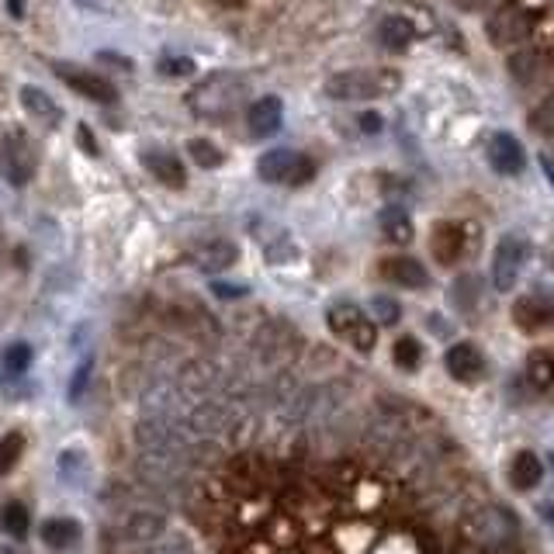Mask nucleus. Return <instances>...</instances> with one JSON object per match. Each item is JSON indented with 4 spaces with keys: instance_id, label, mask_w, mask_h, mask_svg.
Returning a JSON list of instances; mask_svg holds the SVG:
<instances>
[{
    "instance_id": "32",
    "label": "nucleus",
    "mask_w": 554,
    "mask_h": 554,
    "mask_svg": "<svg viewBox=\"0 0 554 554\" xmlns=\"http://www.w3.org/2000/svg\"><path fill=\"white\" fill-rule=\"evenodd\" d=\"M21 451H25V437H21V433H7V437H0V475H7V471L18 464Z\"/></svg>"
},
{
    "instance_id": "34",
    "label": "nucleus",
    "mask_w": 554,
    "mask_h": 554,
    "mask_svg": "<svg viewBox=\"0 0 554 554\" xmlns=\"http://www.w3.org/2000/svg\"><path fill=\"white\" fill-rule=\"evenodd\" d=\"M91 371H94V364L84 361V364L77 368V374H73V381H70V402H73V406H77V402L84 399L87 385H91Z\"/></svg>"
},
{
    "instance_id": "6",
    "label": "nucleus",
    "mask_w": 554,
    "mask_h": 554,
    "mask_svg": "<svg viewBox=\"0 0 554 554\" xmlns=\"http://www.w3.org/2000/svg\"><path fill=\"white\" fill-rule=\"evenodd\" d=\"M257 174H260V181H267V184L298 187V184H309L312 177H316V163L305 153H295V149H267L257 160Z\"/></svg>"
},
{
    "instance_id": "9",
    "label": "nucleus",
    "mask_w": 554,
    "mask_h": 554,
    "mask_svg": "<svg viewBox=\"0 0 554 554\" xmlns=\"http://www.w3.org/2000/svg\"><path fill=\"white\" fill-rule=\"evenodd\" d=\"M444 368L458 385H482V381L489 378V357L482 354V347L461 340V343H454V347H447Z\"/></svg>"
},
{
    "instance_id": "38",
    "label": "nucleus",
    "mask_w": 554,
    "mask_h": 554,
    "mask_svg": "<svg viewBox=\"0 0 554 554\" xmlns=\"http://www.w3.org/2000/svg\"><path fill=\"white\" fill-rule=\"evenodd\" d=\"M361 129L364 132H378L381 129V118L378 115H361Z\"/></svg>"
},
{
    "instance_id": "11",
    "label": "nucleus",
    "mask_w": 554,
    "mask_h": 554,
    "mask_svg": "<svg viewBox=\"0 0 554 554\" xmlns=\"http://www.w3.org/2000/svg\"><path fill=\"white\" fill-rule=\"evenodd\" d=\"M52 73H56L63 84H70L77 94L91 97V101H101V104H115V84H108L104 77H97V73H91L87 66H77V63H56L52 66Z\"/></svg>"
},
{
    "instance_id": "10",
    "label": "nucleus",
    "mask_w": 554,
    "mask_h": 554,
    "mask_svg": "<svg viewBox=\"0 0 554 554\" xmlns=\"http://www.w3.org/2000/svg\"><path fill=\"white\" fill-rule=\"evenodd\" d=\"M485 35H489V42L496 49L516 52V46H520V42H527V35H530L527 11H523V7H516V4L499 7V11L489 18V25H485Z\"/></svg>"
},
{
    "instance_id": "7",
    "label": "nucleus",
    "mask_w": 554,
    "mask_h": 554,
    "mask_svg": "<svg viewBox=\"0 0 554 554\" xmlns=\"http://www.w3.org/2000/svg\"><path fill=\"white\" fill-rule=\"evenodd\" d=\"M516 329L530 336H541L554 329V291H527L513 302Z\"/></svg>"
},
{
    "instance_id": "4",
    "label": "nucleus",
    "mask_w": 554,
    "mask_h": 554,
    "mask_svg": "<svg viewBox=\"0 0 554 554\" xmlns=\"http://www.w3.org/2000/svg\"><path fill=\"white\" fill-rule=\"evenodd\" d=\"M385 80H395V73H385V70H343V73H333L326 80V97L333 101H374V97L395 91L392 84Z\"/></svg>"
},
{
    "instance_id": "2",
    "label": "nucleus",
    "mask_w": 554,
    "mask_h": 554,
    "mask_svg": "<svg viewBox=\"0 0 554 554\" xmlns=\"http://www.w3.org/2000/svg\"><path fill=\"white\" fill-rule=\"evenodd\" d=\"M326 326L333 336H340L343 343L357 350V354H371L378 343V323L354 302H336L326 312Z\"/></svg>"
},
{
    "instance_id": "21",
    "label": "nucleus",
    "mask_w": 554,
    "mask_h": 554,
    "mask_svg": "<svg viewBox=\"0 0 554 554\" xmlns=\"http://www.w3.org/2000/svg\"><path fill=\"white\" fill-rule=\"evenodd\" d=\"M478 298H482V277L478 274H461L451 284V291H447V302L458 312H464V316H471L478 309Z\"/></svg>"
},
{
    "instance_id": "22",
    "label": "nucleus",
    "mask_w": 554,
    "mask_h": 554,
    "mask_svg": "<svg viewBox=\"0 0 554 554\" xmlns=\"http://www.w3.org/2000/svg\"><path fill=\"white\" fill-rule=\"evenodd\" d=\"M381 236L388 239V243L395 246H406L409 239H413V219L406 215V208L392 205L381 212Z\"/></svg>"
},
{
    "instance_id": "39",
    "label": "nucleus",
    "mask_w": 554,
    "mask_h": 554,
    "mask_svg": "<svg viewBox=\"0 0 554 554\" xmlns=\"http://www.w3.org/2000/svg\"><path fill=\"white\" fill-rule=\"evenodd\" d=\"M541 170H544V177H548L551 187H554V156H544L541 153Z\"/></svg>"
},
{
    "instance_id": "20",
    "label": "nucleus",
    "mask_w": 554,
    "mask_h": 554,
    "mask_svg": "<svg viewBox=\"0 0 554 554\" xmlns=\"http://www.w3.org/2000/svg\"><path fill=\"white\" fill-rule=\"evenodd\" d=\"M527 381L534 392L554 395V350H534L527 357Z\"/></svg>"
},
{
    "instance_id": "41",
    "label": "nucleus",
    "mask_w": 554,
    "mask_h": 554,
    "mask_svg": "<svg viewBox=\"0 0 554 554\" xmlns=\"http://www.w3.org/2000/svg\"><path fill=\"white\" fill-rule=\"evenodd\" d=\"M219 4H226V7H239V4H246V0H219Z\"/></svg>"
},
{
    "instance_id": "14",
    "label": "nucleus",
    "mask_w": 554,
    "mask_h": 554,
    "mask_svg": "<svg viewBox=\"0 0 554 554\" xmlns=\"http://www.w3.org/2000/svg\"><path fill=\"white\" fill-rule=\"evenodd\" d=\"M239 257V246L229 243V239H212V243H201L198 250H194V267L205 274H222L229 271L232 264H236Z\"/></svg>"
},
{
    "instance_id": "19",
    "label": "nucleus",
    "mask_w": 554,
    "mask_h": 554,
    "mask_svg": "<svg viewBox=\"0 0 554 554\" xmlns=\"http://www.w3.org/2000/svg\"><path fill=\"white\" fill-rule=\"evenodd\" d=\"M378 42L388 52H406L409 46H413V21L402 18V14H388V18H381Z\"/></svg>"
},
{
    "instance_id": "43",
    "label": "nucleus",
    "mask_w": 554,
    "mask_h": 554,
    "mask_svg": "<svg viewBox=\"0 0 554 554\" xmlns=\"http://www.w3.org/2000/svg\"><path fill=\"white\" fill-rule=\"evenodd\" d=\"M548 264H551V274H554V253H551V260H548Z\"/></svg>"
},
{
    "instance_id": "29",
    "label": "nucleus",
    "mask_w": 554,
    "mask_h": 554,
    "mask_svg": "<svg viewBox=\"0 0 554 554\" xmlns=\"http://www.w3.org/2000/svg\"><path fill=\"white\" fill-rule=\"evenodd\" d=\"M163 530H167V520H163L160 513H136L129 520V534L139 537V541H153V537H160Z\"/></svg>"
},
{
    "instance_id": "25",
    "label": "nucleus",
    "mask_w": 554,
    "mask_h": 554,
    "mask_svg": "<svg viewBox=\"0 0 554 554\" xmlns=\"http://www.w3.org/2000/svg\"><path fill=\"white\" fill-rule=\"evenodd\" d=\"M56 468H59V478H63L66 485H73V489H84V478L91 475V461H87L84 451H77V447L59 454Z\"/></svg>"
},
{
    "instance_id": "23",
    "label": "nucleus",
    "mask_w": 554,
    "mask_h": 554,
    "mask_svg": "<svg viewBox=\"0 0 554 554\" xmlns=\"http://www.w3.org/2000/svg\"><path fill=\"white\" fill-rule=\"evenodd\" d=\"M509 77L520 87H534L541 80V56L530 49H516L509 52Z\"/></svg>"
},
{
    "instance_id": "12",
    "label": "nucleus",
    "mask_w": 554,
    "mask_h": 554,
    "mask_svg": "<svg viewBox=\"0 0 554 554\" xmlns=\"http://www.w3.org/2000/svg\"><path fill=\"white\" fill-rule=\"evenodd\" d=\"M485 156H489L492 170L503 177H520L527 170V149L509 132H492L489 142H485Z\"/></svg>"
},
{
    "instance_id": "18",
    "label": "nucleus",
    "mask_w": 554,
    "mask_h": 554,
    "mask_svg": "<svg viewBox=\"0 0 554 554\" xmlns=\"http://www.w3.org/2000/svg\"><path fill=\"white\" fill-rule=\"evenodd\" d=\"M21 104H25L28 115H32L39 125H46V129H56V125L63 122L59 104L52 101L46 91H39V87H21Z\"/></svg>"
},
{
    "instance_id": "5",
    "label": "nucleus",
    "mask_w": 554,
    "mask_h": 554,
    "mask_svg": "<svg viewBox=\"0 0 554 554\" xmlns=\"http://www.w3.org/2000/svg\"><path fill=\"white\" fill-rule=\"evenodd\" d=\"M530 260V243L527 236H520V232H506V236H499L496 250H492V264H489V274H492V288L496 291H513L516 281H520L523 267H527Z\"/></svg>"
},
{
    "instance_id": "17",
    "label": "nucleus",
    "mask_w": 554,
    "mask_h": 554,
    "mask_svg": "<svg viewBox=\"0 0 554 554\" xmlns=\"http://www.w3.org/2000/svg\"><path fill=\"white\" fill-rule=\"evenodd\" d=\"M142 167H146L156 181L167 184V187H184L187 184L184 163L177 160L174 153H167V149H146V153H142Z\"/></svg>"
},
{
    "instance_id": "27",
    "label": "nucleus",
    "mask_w": 554,
    "mask_h": 554,
    "mask_svg": "<svg viewBox=\"0 0 554 554\" xmlns=\"http://www.w3.org/2000/svg\"><path fill=\"white\" fill-rule=\"evenodd\" d=\"M0 527H4V534H11L14 541H21V537L28 534V527H32V516H28V506L7 503L4 509H0Z\"/></svg>"
},
{
    "instance_id": "24",
    "label": "nucleus",
    "mask_w": 554,
    "mask_h": 554,
    "mask_svg": "<svg viewBox=\"0 0 554 554\" xmlns=\"http://www.w3.org/2000/svg\"><path fill=\"white\" fill-rule=\"evenodd\" d=\"M42 541L49 548H70V544L80 541V523L70 520V516H52V520L42 523Z\"/></svg>"
},
{
    "instance_id": "31",
    "label": "nucleus",
    "mask_w": 554,
    "mask_h": 554,
    "mask_svg": "<svg viewBox=\"0 0 554 554\" xmlns=\"http://www.w3.org/2000/svg\"><path fill=\"white\" fill-rule=\"evenodd\" d=\"M0 361H4L7 374H25L28 368H32V347H28V343H11Z\"/></svg>"
},
{
    "instance_id": "28",
    "label": "nucleus",
    "mask_w": 554,
    "mask_h": 554,
    "mask_svg": "<svg viewBox=\"0 0 554 554\" xmlns=\"http://www.w3.org/2000/svg\"><path fill=\"white\" fill-rule=\"evenodd\" d=\"M187 153H191V160L198 163V167H205V170H215V167H222L226 163V153H222L215 142H208V139H191L187 142Z\"/></svg>"
},
{
    "instance_id": "8",
    "label": "nucleus",
    "mask_w": 554,
    "mask_h": 554,
    "mask_svg": "<svg viewBox=\"0 0 554 554\" xmlns=\"http://www.w3.org/2000/svg\"><path fill=\"white\" fill-rule=\"evenodd\" d=\"M0 174L7 184L25 187L35 174V149L28 146V139L21 132H7L0 142Z\"/></svg>"
},
{
    "instance_id": "16",
    "label": "nucleus",
    "mask_w": 554,
    "mask_h": 554,
    "mask_svg": "<svg viewBox=\"0 0 554 554\" xmlns=\"http://www.w3.org/2000/svg\"><path fill=\"white\" fill-rule=\"evenodd\" d=\"M544 482V461L534 451H516L509 458V485L516 492H534Z\"/></svg>"
},
{
    "instance_id": "1",
    "label": "nucleus",
    "mask_w": 554,
    "mask_h": 554,
    "mask_svg": "<svg viewBox=\"0 0 554 554\" xmlns=\"http://www.w3.org/2000/svg\"><path fill=\"white\" fill-rule=\"evenodd\" d=\"M458 530L464 541L478 544L485 554H520L516 551V534L520 523L499 503H471L458 516Z\"/></svg>"
},
{
    "instance_id": "13",
    "label": "nucleus",
    "mask_w": 554,
    "mask_h": 554,
    "mask_svg": "<svg viewBox=\"0 0 554 554\" xmlns=\"http://www.w3.org/2000/svg\"><path fill=\"white\" fill-rule=\"evenodd\" d=\"M378 277L388 284H395V288H406V291H423L426 284H430V271H426L416 257H409V253H392V257L381 260Z\"/></svg>"
},
{
    "instance_id": "42",
    "label": "nucleus",
    "mask_w": 554,
    "mask_h": 554,
    "mask_svg": "<svg viewBox=\"0 0 554 554\" xmlns=\"http://www.w3.org/2000/svg\"><path fill=\"white\" fill-rule=\"evenodd\" d=\"M0 554H18V551H7V548H0Z\"/></svg>"
},
{
    "instance_id": "15",
    "label": "nucleus",
    "mask_w": 554,
    "mask_h": 554,
    "mask_svg": "<svg viewBox=\"0 0 554 554\" xmlns=\"http://www.w3.org/2000/svg\"><path fill=\"white\" fill-rule=\"evenodd\" d=\"M281 122H284V104L277 101V97H260V101L253 104L250 111H246V125H250V132L257 139L277 136Z\"/></svg>"
},
{
    "instance_id": "3",
    "label": "nucleus",
    "mask_w": 554,
    "mask_h": 554,
    "mask_svg": "<svg viewBox=\"0 0 554 554\" xmlns=\"http://www.w3.org/2000/svg\"><path fill=\"white\" fill-rule=\"evenodd\" d=\"M478 246V229L471 222H454L444 219L430 229V253L440 267H458L468 260Z\"/></svg>"
},
{
    "instance_id": "26",
    "label": "nucleus",
    "mask_w": 554,
    "mask_h": 554,
    "mask_svg": "<svg viewBox=\"0 0 554 554\" xmlns=\"http://www.w3.org/2000/svg\"><path fill=\"white\" fill-rule=\"evenodd\" d=\"M392 361H395V368L399 371H419V364H423V343H419L413 333L395 336Z\"/></svg>"
},
{
    "instance_id": "37",
    "label": "nucleus",
    "mask_w": 554,
    "mask_h": 554,
    "mask_svg": "<svg viewBox=\"0 0 554 554\" xmlns=\"http://www.w3.org/2000/svg\"><path fill=\"white\" fill-rule=\"evenodd\" d=\"M77 136H80V149H84V153H91V156H97V142H94V136H91V129H87V125H80Z\"/></svg>"
},
{
    "instance_id": "35",
    "label": "nucleus",
    "mask_w": 554,
    "mask_h": 554,
    "mask_svg": "<svg viewBox=\"0 0 554 554\" xmlns=\"http://www.w3.org/2000/svg\"><path fill=\"white\" fill-rule=\"evenodd\" d=\"M191 70H194L191 59H170V56L160 59V73H167V77H187Z\"/></svg>"
},
{
    "instance_id": "40",
    "label": "nucleus",
    "mask_w": 554,
    "mask_h": 554,
    "mask_svg": "<svg viewBox=\"0 0 554 554\" xmlns=\"http://www.w3.org/2000/svg\"><path fill=\"white\" fill-rule=\"evenodd\" d=\"M541 516H544V520L554 523V503H544V506H541Z\"/></svg>"
},
{
    "instance_id": "30",
    "label": "nucleus",
    "mask_w": 554,
    "mask_h": 554,
    "mask_svg": "<svg viewBox=\"0 0 554 554\" xmlns=\"http://www.w3.org/2000/svg\"><path fill=\"white\" fill-rule=\"evenodd\" d=\"M530 132L541 139H554V97L537 104V111H530Z\"/></svg>"
},
{
    "instance_id": "36",
    "label": "nucleus",
    "mask_w": 554,
    "mask_h": 554,
    "mask_svg": "<svg viewBox=\"0 0 554 554\" xmlns=\"http://www.w3.org/2000/svg\"><path fill=\"white\" fill-rule=\"evenodd\" d=\"M212 291H215L219 298H243L250 288H246V284H232V281H215Z\"/></svg>"
},
{
    "instance_id": "44",
    "label": "nucleus",
    "mask_w": 554,
    "mask_h": 554,
    "mask_svg": "<svg viewBox=\"0 0 554 554\" xmlns=\"http://www.w3.org/2000/svg\"><path fill=\"white\" fill-rule=\"evenodd\" d=\"M551 468H554V451H551Z\"/></svg>"
},
{
    "instance_id": "33",
    "label": "nucleus",
    "mask_w": 554,
    "mask_h": 554,
    "mask_svg": "<svg viewBox=\"0 0 554 554\" xmlns=\"http://www.w3.org/2000/svg\"><path fill=\"white\" fill-rule=\"evenodd\" d=\"M371 309H374V323L378 326H395L402 319V305L388 295H374Z\"/></svg>"
}]
</instances>
